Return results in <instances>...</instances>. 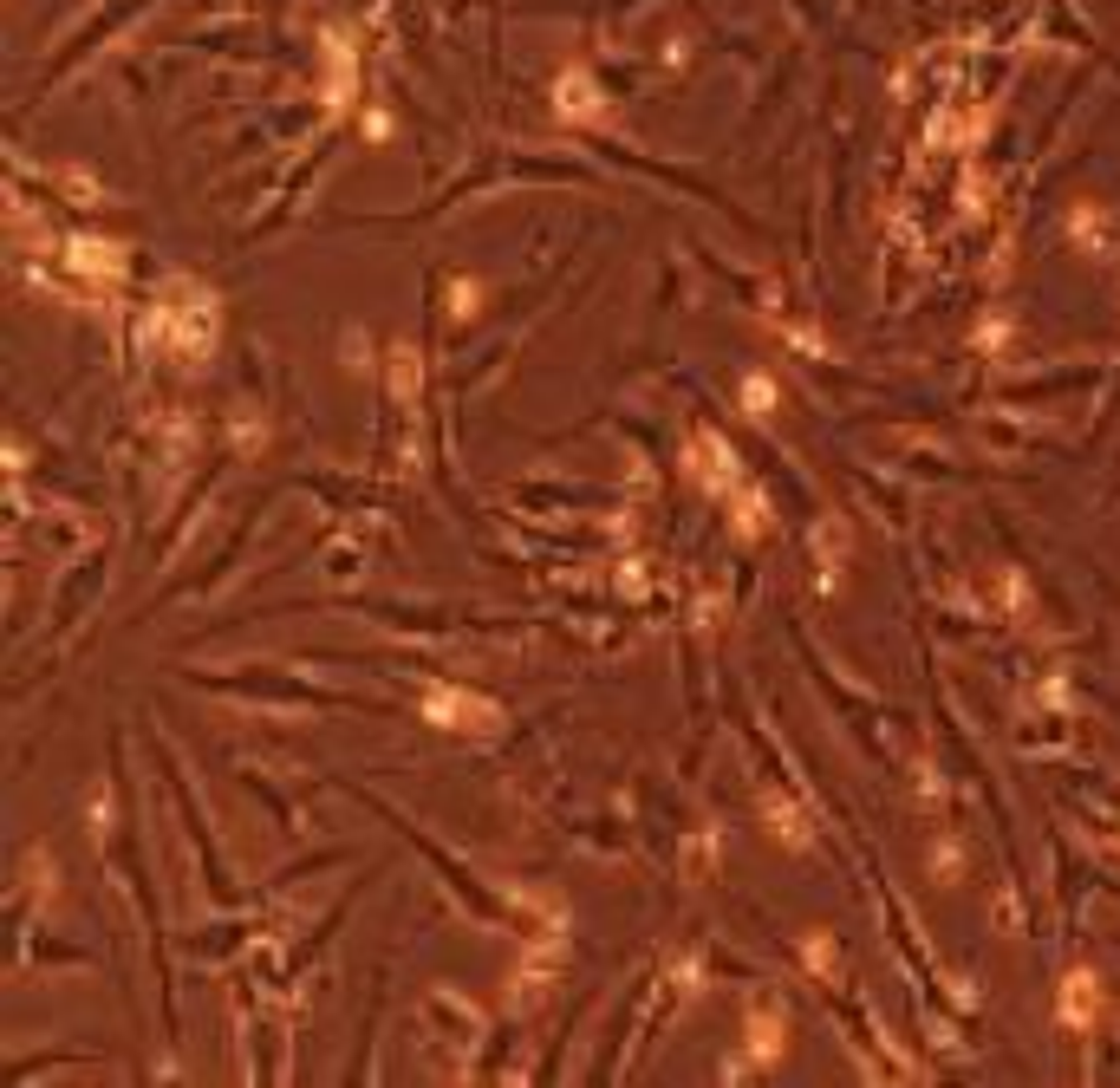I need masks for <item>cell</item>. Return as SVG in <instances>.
Masks as SVG:
<instances>
[{
	"label": "cell",
	"mask_w": 1120,
	"mask_h": 1088,
	"mask_svg": "<svg viewBox=\"0 0 1120 1088\" xmlns=\"http://www.w3.org/2000/svg\"><path fill=\"white\" fill-rule=\"evenodd\" d=\"M431 717H456V724H489L496 711H489V704H475V697H456V691H450V697H431Z\"/></svg>",
	"instance_id": "obj_1"
},
{
	"label": "cell",
	"mask_w": 1120,
	"mask_h": 1088,
	"mask_svg": "<svg viewBox=\"0 0 1120 1088\" xmlns=\"http://www.w3.org/2000/svg\"><path fill=\"white\" fill-rule=\"evenodd\" d=\"M560 98H567V117H593V92H586V78L580 73L560 78Z\"/></svg>",
	"instance_id": "obj_2"
}]
</instances>
